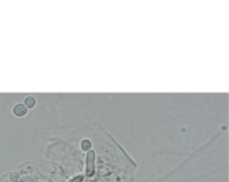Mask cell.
Masks as SVG:
<instances>
[{"label": "cell", "instance_id": "obj_2", "mask_svg": "<svg viewBox=\"0 0 229 182\" xmlns=\"http://www.w3.org/2000/svg\"><path fill=\"white\" fill-rule=\"evenodd\" d=\"M23 103L25 104V106H26L28 110H32V109H35L36 105H37V98L34 95H27V96H25Z\"/></svg>", "mask_w": 229, "mask_h": 182}, {"label": "cell", "instance_id": "obj_1", "mask_svg": "<svg viewBox=\"0 0 229 182\" xmlns=\"http://www.w3.org/2000/svg\"><path fill=\"white\" fill-rule=\"evenodd\" d=\"M29 110L25 106V104L23 102H18V103L14 104L12 107H11V113L15 117H18V119H23L25 116H27Z\"/></svg>", "mask_w": 229, "mask_h": 182}]
</instances>
